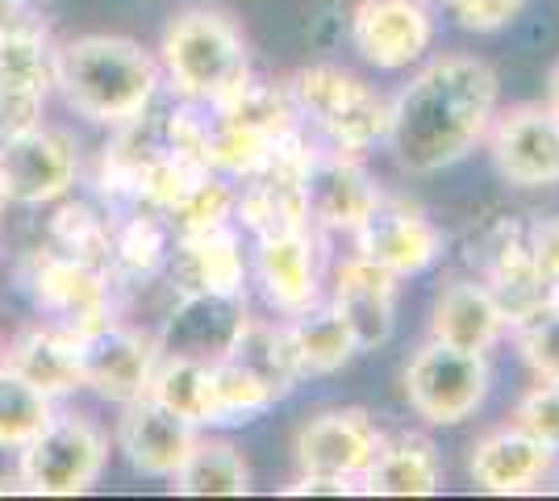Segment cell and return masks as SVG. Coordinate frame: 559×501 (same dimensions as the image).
Returning a JSON list of instances; mask_svg holds the SVG:
<instances>
[{"label": "cell", "instance_id": "d6986e66", "mask_svg": "<svg viewBox=\"0 0 559 501\" xmlns=\"http://www.w3.org/2000/svg\"><path fill=\"white\" fill-rule=\"evenodd\" d=\"M117 443L130 460V468L142 477H171L185 455L197 443V427L180 414L159 406L151 393L139 402H126V414L117 422Z\"/></svg>", "mask_w": 559, "mask_h": 501}, {"label": "cell", "instance_id": "ac0fdd59", "mask_svg": "<svg viewBox=\"0 0 559 501\" xmlns=\"http://www.w3.org/2000/svg\"><path fill=\"white\" fill-rule=\"evenodd\" d=\"M330 306L347 322L359 351H376L393 338L396 326V276L368 263L364 255L334 267V297Z\"/></svg>", "mask_w": 559, "mask_h": 501}, {"label": "cell", "instance_id": "6da1fadb", "mask_svg": "<svg viewBox=\"0 0 559 501\" xmlns=\"http://www.w3.org/2000/svg\"><path fill=\"white\" fill-rule=\"evenodd\" d=\"M497 72L476 55H439L421 68L396 100H389V143L396 164L430 176L460 164L489 139L497 118Z\"/></svg>", "mask_w": 559, "mask_h": 501}, {"label": "cell", "instance_id": "f1b7e54d", "mask_svg": "<svg viewBox=\"0 0 559 501\" xmlns=\"http://www.w3.org/2000/svg\"><path fill=\"white\" fill-rule=\"evenodd\" d=\"M171 489L185 498H242L251 493V468L234 443L197 439L185 464L171 473Z\"/></svg>", "mask_w": 559, "mask_h": 501}, {"label": "cell", "instance_id": "484cf974", "mask_svg": "<svg viewBox=\"0 0 559 501\" xmlns=\"http://www.w3.org/2000/svg\"><path fill=\"white\" fill-rule=\"evenodd\" d=\"M226 363H234L238 372H247L259 389L272 393V402L288 397L293 384L301 381V368L293 356V343L284 326L272 322H259V318H242V326L234 331L230 347H226Z\"/></svg>", "mask_w": 559, "mask_h": 501}, {"label": "cell", "instance_id": "277c9868", "mask_svg": "<svg viewBox=\"0 0 559 501\" xmlns=\"http://www.w3.org/2000/svg\"><path fill=\"white\" fill-rule=\"evenodd\" d=\"M205 167L217 176H247L272 146L297 130V105L288 88L242 84L234 96L205 105Z\"/></svg>", "mask_w": 559, "mask_h": 501}, {"label": "cell", "instance_id": "74e56055", "mask_svg": "<svg viewBox=\"0 0 559 501\" xmlns=\"http://www.w3.org/2000/svg\"><path fill=\"white\" fill-rule=\"evenodd\" d=\"M43 88H13V84H0V143L4 139H17L25 130H38L43 126Z\"/></svg>", "mask_w": 559, "mask_h": 501}, {"label": "cell", "instance_id": "f35d334b", "mask_svg": "<svg viewBox=\"0 0 559 501\" xmlns=\"http://www.w3.org/2000/svg\"><path fill=\"white\" fill-rule=\"evenodd\" d=\"M455 22L476 34H497L526 9V0H447Z\"/></svg>", "mask_w": 559, "mask_h": 501}, {"label": "cell", "instance_id": "3957f363", "mask_svg": "<svg viewBox=\"0 0 559 501\" xmlns=\"http://www.w3.org/2000/svg\"><path fill=\"white\" fill-rule=\"evenodd\" d=\"M164 68L192 105H217L251 80L242 29L217 9H188L167 25Z\"/></svg>", "mask_w": 559, "mask_h": 501}, {"label": "cell", "instance_id": "8fae6325", "mask_svg": "<svg viewBox=\"0 0 559 501\" xmlns=\"http://www.w3.org/2000/svg\"><path fill=\"white\" fill-rule=\"evenodd\" d=\"M25 285L34 293L38 310L55 313L59 318L55 326L71 331L75 338H88L93 331L109 326V285H105L100 267L59 255L50 247V251H38L29 260Z\"/></svg>", "mask_w": 559, "mask_h": 501}, {"label": "cell", "instance_id": "836d02e7", "mask_svg": "<svg viewBox=\"0 0 559 501\" xmlns=\"http://www.w3.org/2000/svg\"><path fill=\"white\" fill-rule=\"evenodd\" d=\"M230 210H234L230 184L217 171H205L164 217L171 222V230L185 239V235H201V230H213V226H226Z\"/></svg>", "mask_w": 559, "mask_h": 501}, {"label": "cell", "instance_id": "f546056e", "mask_svg": "<svg viewBox=\"0 0 559 501\" xmlns=\"http://www.w3.org/2000/svg\"><path fill=\"white\" fill-rule=\"evenodd\" d=\"M159 406H167L171 414H180L192 427H205V422H222L217 414V393H213V368L201 359H180L167 356L159 359L151 389H146Z\"/></svg>", "mask_w": 559, "mask_h": 501}, {"label": "cell", "instance_id": "8d00e7d4", "mask_svg": "<svg viewBox=\"0 0 559 501\" xmlns=\"http://www.w3.org/2000/svg\"><path fill=\"white\" fill-rule=\"evenodd\" d=\"M513 422L559 452V381H538L535 389H526L513 409Z\"/></svg>", "mask_w": 559, "mask_h": 501}, {"label": "cell", "instance_id": "ffe728a7", "mask_svg": "<svg viewBox=\"0 0 559 501\" xmlns=\"http://www.w3.org/2000/svg\"><path fill=\"white\" fill-rule=\"evenodd\" d=\"M242 318H247L242 293H234V297H226V293H185V306H180V313H171L164 338H159V351L213 363V359L226 356Z\"/></svg>", "mask_w": 559, "mask_h": 501}, {"label": "cell", "instance_id": "83f0119b", "mask_svg": "<svg viewBox=\"0 0 559 501\" xmlns=\"http://www.w3.org/2000/svg\"><path fill=\"white\" fill-rule=\"evenodd\" d=\"M284 331H288V343H293L301 377H330V372L347 368L350 356L359 351L347 331V322L338 318L334 306H318L313 301L309 310L293 313V322Z\"/></svg>", "mask_w": 559, "mask_h": 501}, {"label": "cell", "instance_id": "ab89813d", "mask_svg": "<svg viewBox=\"0 0 559 501\" xmlns=\"http://www.w3.org/2000/svg\"><path fill=\"white\" fill-rule=\"evenodd\" d=\"M526 247L535 263L547 272V281L559 285V214L556 217H538L535 226L526 230Z\"/></svg>", "mask_w": 559, "mask_h": 501}, {"label": "cell", "instance_id": "d590c367", "mask_svg": "<svg viewBox=\"0 0 559 501\" xmlns=\"http://www.w3.org/2000/svg\"><path fill=\"white\" fill-rule=\"evenodd\" d=\"M513 338H518V351L538 381H559V306L518 322Z\"/></svg>", "mask_w": 559, "mask_h": 501}, {"label": "cell", "instance_id": "60d3db41", "mask_svg": "<svg viewBox=\"0 0 559 501\" xmlns=\"http://www.w3.org/2000/svg\"><path fill=\"white\" fill-rule=\"evenodd\" d=\"M359 489V480H347V477H326V473H301V477L288 485V493L293 498H301V493H330V498H347Z\"/></svg>", "mask_w": 559, "mask_h": 501}, {"label": "cell", "instance_id": "7402d4cb", "mask_svg": "<svg viewBox=\"0 0 559 501\" xmlns=\"http://www.w3.org/2000/svg\"><path fill=\"white\" fill-rule=\"evenodd\" d=\"M506 334V318L497 310L485 281H451L430 313V338L460 347L472 356H489Z\"/></svg>", "mask_w": 559, "mask_h": 501}, {"label": "cell", "instance_id": "7bdbcfd3", "mask_svg": "<svg viewBox=\"0 0 559 501\" xmlns=\"http://www.w3.org/2000/svg\"><path fill=\"white\" fill-rule=\"evenodd\" d=\"M547 109L559 118V59L551 63V72H547Z\"/></svg>", "mask_w": 559, "mask_h": 501}, {"label": "cell", "instance_id": "d6a6232c", "mask_svg": "<svg viewBox=\"0 0 559 501\" xmlns=\"http://www.w3.org/2000/svg\"><path fill=\"white\" fill-rule=\"evenodd\" d=\"M50 242L59 255H71V260L100 267V272L114 263V230L88 205H63L50 222Z\"/></svg>", "mask_w": 559, "mask_h": 501}, {"label": "cell", "instance_id": "4316f807", "mask_svg": "<svg viewBox=\"0 0 559 501\" xmlns=\"http://www.w3.org/2000/svg\"><path fill=\"white\" fill-rule=\"evenodd\" d=\"M176 255H180L185 293H226V297L242 293L247 263H242L238 235L230 230V222L201 230V235H185Z\"/></svg>", "mask_w": 559, "mask_h": 501}, {"label": "cell", "instance_id": "52a82bcc", "mask_svg": "<svg viewBox=\"0 0 559 501\" xmlns=\"http://www.w3.org/2000/svg\"><path fill=\"white\" fill-rule=\"evenodd\" d=\"M309 159H313V146L301 139V130H293L242 176V189L234 192V210L255 239L309 226V210H305Z\"/></svg>", "mask_w": 559, "mask_h": 501}, {"label": "cell", "instance_id": "30bf717a", "mask_svg": "<svg viewBox=\"0 0 559 501\" xmlns=\"http://www.w3.org/2000/svg\"><path fill=\"white\" fill-rule=\"evenodd\" d=\"M355 251L368 263L384 267L389 276H421L430 263L443 255V235L426 217V210L401 201V196H380L372 214L364 217L355 230Z\"/></svg>", "mask_w": 559, "mask_h": 501}, {"label": "cell", "instance_id": "bcb514c9", "mask_svg": "<svg viewBox=\"0 0 559 501\" xmlns=\"http://www.w3.org/2000/svg\"><path fill=\"white\" fill-rule=\"evenodd\" d=\"M556 306H559V301H556Z\"/></svg>", "mask_w": 559, "mask_h": 501}, {"label": "cell", "instance_id": "44dd1931", "mask_svg": "<svg viewBox=\"0 0 559 501\" xmlns=\"http://www.w3.org/2000/svg\"><path fill=\"white\" fill-rule=\"evenodd\" d=\"M485 285H489L492 301L506 318V331H513L518 322H526L535 313L551 310L559 301V285L547 281V272L538 267L531 247H526V235H518V230H506L501 242L492 247Z\"/></svg>", "mask_w": 559, "mask_h": 501}, {"label": "cell", "instance_id": "603a6c76", "mask_svg": "<svg viewBox=\"0 0 559 501\" xmlns=\"http://www.w3.org/2000/svg\"><path fill=\"white\" fill-rule=\"evenodd\" d=\"M259 285L280 313H301L318 301V242L305 230L259 239Z\"/></svg>", "mask_w": 559, "mask_h": 501}, {"label": "cell", "instance_id": "4fadbf2b", "mask_svg": "<svg viewBox=\"0 0 559 501\" xmlns=\"http://www.w3.org/2000/svg\"><path fill=\"white\" fill-rule=\"evenodd\" d=\"M350 38L372 68L401 72L430 50L435 22L426 13V0H359L350 13Z\"/></svg>", "mask_w": 559, "mask_h": 501}, {"label": "cell", "instance_id": "7c38bea8", "mask_svg": "<svg viewBox=\"0 0 559 501\" xmlns=\"http://www.w3.org/2000/svg\"><path fill=\"white\" fill-rule=\"evenodd\" d=\"M80 363H84V389L126 406L146 397L151 377L159 368V338L109 322L88 338H80Z\"/></svg>", "mask_w": 559, "mask_h": 501}, {"label": "cell", "instance_id": "5bb4252c", "mask_svg": "<svg viewBox=\"0 0 559 501\" xmlns=\"http://www.w3.org/2000/svg\"><path fill=\"white\" fill-rule=\"evenodd\" d=\"M380 443H384V434L376 430L368 409H326V414L309 418L297 434V464H301V473L364 480Z\"/></svg>", "mask_w": 559, "mask_h": 501}, {"label": "cell", "instance_id": "e575fe53", "mask_svg": "<svg viewBox=\"0 0 559 501\" xmlns=\"http://www.w3.org/2000/svg\"><path fill=\"white\" fill-rule=\"evenodd\" d=\"M167 260V235L155 217H134L114 235V263L130 276H151Z\"/></svg>", "mask_w": 559, "mask_h": 501}, {"label": "cell", "instance_id": "9a60e30c", "mask_svg": "<svg viewBox=\"0 0 559 501\" xmlns=\"http://www.w3.org/2000/svg\"><path fill=\"white\" fill-rule=\"evenodd\" d=\"M384 192L376 189L368 167L355 159V151L330 146L313 151L309 171H305V210L309 222L322 230H355Z\"/></svg>", "mask_w": 559, "mask_h": 501}, {"label": "cell", "instance_id": "e0dca14e", "mask_svg": "<svg viewBox=\"0 0 559 501\" xmlns=\"http://www.w3.org/2000/svg\"><path fill=\"white\" fill-rule=\"evenodd\" d=\"M556 455L559 452H551L531 430L510 422V427H497L472 443L467 473H472L476 489L497 493V498H513V493H531L551 477Z\"/></svg>", "mask_w": 559, "mask_h": 501}, {"label": "cell", "instance_id": "ee69618b", "mask_svg": "<svg viewBox=\"0 0 559 501\" xmlns=\"http://www.w3.org/2000/svg\"><path fill=\"white\" fill-rule=\"evenodd\" d=\"M0 493H25L22 477H0Z\"/></svg>", "mask_w": 559, "mask_h": 501}, {"label": "cell", "instance_id": "cb8c5ba5", "mask_svg": "<svg viewBox=\"0 0 559 501\" xmlns=\"http://www.w3.org/2000/svg\"><path fill=\"white\" fill-rule=\"evenodd\" d=\"M376 498H435L443 489V460L426 434H393L380 443L372 468L359 480Z\"/></svg>", "mask_w": 559, "mask_h": 501}, {"label": "cell", "instance_id": "b9f144b4", "mask_svg": "<svg viewBox=\"0 0 559 501\" xmlns=\"http://www.w3.org/2000/svg\"><path fill=\"white\" fill-rule=\"evenodd\" d=\"M22 13H25V0H0V34L22 22Z\"/></svg>", "mask_w": 559, "mask_h": 501}, {"label": "cell", "instance_id": "ba28073f", "mask_svg": "<svg viewBox=\"0 0 559 501\" xmlns=\"http://www.w3.org/2000/svg\"><path fill=\"white\" fill-rule=\"evenodd\" d=\"M109 443L88 418H50L38 439H29L22 448V477L25 493H43V498H75L88 493L96 477L105 473Z\"/></svg>", "mask_w": 559, "mask_h": 501}, {"label": "cell", "instance_id": "4dcf8cb0", "mask_svg": "<svg viewBox=\"0 0 559 501\" xmlns=\"http://www.w3.org/2000/svg\"><path fill=\"white\" fill-rule=\"evenodd\" d=\"M50 418V397L0 363V452H22L38 439Z\"/></svg>", "mask_w": 559, "mask_h": 501}, {"label": "cell", "instance_id": "8992f818", "mask_svg": "<svg viewBox=\"0 0 559 501\" xmlns=\"http://www.w3.org/2000/svg\"><path fill=\"white\" fill-rule=\"evenodd\" d=\"M489 356L447 347L439 338L421 343L405 363V397L430 427H460L489 397Z\"/></svg>", "mask_w": 559, "mask_h": 501}, {"label": "cell", "instance_id": "9c48e42d", "mask_svg": "<svg viewBox=\"0 0 559 501\" xmlns=\"http://www.w3.org/2000/svg\"><path fill=\"white\" fill-rule=\"evenodd\" d=\"M489 151L497 171L518 189H556L559 184V118L547 100L497 109L489 126Z\"/></svg>", "mask_w": 559, "mask_h": 501}, {"label": "cell", "instance_id": "d4e9b609", "mask_svg": "<svg viewBox=\"0 0 559 501\" xmlns=\"http://www.w3.org/2000/svg\"><path fill=\"white\" fill-rule=\"evenodd\" d=\"M22 381H29L47 397H63L84 389V363H80V338L63 326H29L13 338L9 363Z\"/></svg>", "mask_w": 559, "mask_h": 501}, {"label": "cell", "instance_id": "7a4b0ae2", "mask_svg": "<svg viewBox=\"0 0 559 501\" xmlns=\"http://www.w3.org/2000/svg\"><path fill=\"white\" fill-rule=\"evenodd\" d=\"M55 84L80 118L134 126L159 88V63L134 38L84 34L55 50Z\"/></svg>", "mask_w": 559, "mask_h": 501}, {"label": "cell", "instance_id": "2e32d148", "mask_svg": "<svg viewBox=\"0 0 559 501\" xmlns=\"http://www.w3.org/2000/svg\"><path fill=\"white\" fill-rule=\"evenodd\" d=\"M0 180L9 201L17 205H47L75 184V151L63 134L47 126L25 130L0 143Z\"/></svg>", "mask_w": 559, "mask_h": 501}, {"label": "cell", "instance_id": "1f68e13d", "mask_svg": "<svg viewBox=\"0 0 559 501\" xmlns=\"http://www.w3.org/2000/svg\"><path fill=\"white\" fill-rule=\"evenodd\" d=\"M0 84L43 88V93L55 84V55L47 47V29L17 22L0 34Z\"/></svg>", "mask_w": 559, "mask_h": 501}, {"label": "cell", "instance_id": "f6af8a7d", "mask_svg": "<svg viewBox=\"0 0 559 501\" xmlns=\"http://www.w3.org/2000/svg\"><path fill=\"white\" fill-rule=\"evenodd\" d=\"M4 205H9V192H4V180H0V214H4Z\"/></svg>", "mask_w": 559, "mask_h": 501}, {"label": "cell", "instance_id": "5b68a950", "mask_svg": "<svg viewBox=\"0 0 559 501\" xmlns=\"http://www.w3.org/2000/svg\"><path fill=\"white\" fill-rule=\"evenodd\" d=\"M288 96L297 105V114L313 121L334 146L343 151H368L380 139H389V100L376 93L368 80L313 63L301 68L288 84Z\"/></svg>", "mask_w": 559, "mask_h": 501}]
</instances>
